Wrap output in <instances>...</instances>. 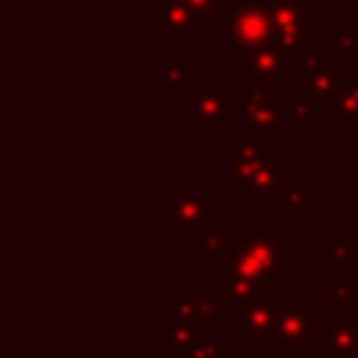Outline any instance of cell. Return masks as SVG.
Returning <instances> with one entry per match:
<instances>
[{
    "instance_id": "cell-1",
    "label": "cell",
    "mask_w": 358,
    "mask_h": 358,
    "mask_svg": "<svg viewBox=\"0 0 358 358\" xmlns=\"http://www.w3.org/2000/svg\"><path fill=\"white\" fill-rule=\"evenodd\" d=\"M294 268V249L282 243L277 232H268L263 221L252 224V232H232L229 249L215 257V282L224 291V313L257 296H266L271 285L282 282V274Z\"/></svg>"
},
{
    "instance_id": "cell-2",
    "label": "cell",
    "mask_w": 358,
    "mask_h": 358,
    "mask_svg": "<svg viewBox=\"0 0 358 358\" xmlns=\"http://www.w3.org/2000/svg\"><path fill=\"white\" fill-rule=\"evenodd\" d=\"M291 296H257L252 302H243L238 308H229L224 313L227 333L238 338L246 350H274V336L280 316L285 310Z\"/></svg>"
},
{
    "instance_id": "cell-3",
    "label": "cell",
    "mask_w": 358,
    "mask_h": 358,
    "mask_svg": "<svg viewBox=\"0 0 358 358\" xmlns=\"http://www.w3.org/2000/svg\"><path fill=\"white\" fill-rule=\"evenodd\" d=\"M218 199L204 190L201 182H179L165 199V229L171 235H193L213 224L218 215Z\"/></svg>"
},
{
    "instance_id": "cell-4",
    "label": "cell",
    "mask_w": 358,
    "mask_h": 358,
    "mask_svg": "<svg viewBox=\"0 0 358 358\" xmlns=\"http://www.w3.org/2000/svg\"><path fill=\"white\" fill-rule=\"evenodd\" d=\"M327 350V324L319 322L316 308L305 296H291L274 336V350Z\"/></svg>"
},
{
    "instance_id": "cell-5",
    "label": "cell",
    "mask_w": 358,
    "mask_h": 358,
    "mask_svg": "<svg viewBox=\"0 0 358 358\" xmlns=\"http://www.w3.org/2000/svg\"><path fill=\"white\" fill-rule=\"evenodd\" d=\"M227 11H229V42H227L229 56H243L260 45L274 42V22L266 3L238 0L229 3Z\"/></svg>"
},
{
    "instance_id": "cell-6",
    "label": "cell",
    "mask_w": 358,
    "mask_h": 358,
    "mask_svg": "<svg viewBox=\"0 0 358 358\" xmlns=\"http://www.w3.org/2000/svg\"><path fill=\"white\" fill-rule=\"evenodd\" d=\"M190 131L196 134L229 131V84L227 81H193Z\"/></svg>"
},
{
    "instance_id": "cell-7",
    "label": "cell",
    "mask_w": 358,
    "mask_h": 358,
    "mask_svg": "<svg viewBox=\"0 0 358 358\" xmlns=\"http://www.w3.org/2000/svg\"><path fill=\"white\" fill-rule=\"evenodd\" d=\"M291 70L285 64V56L280 50L277 42L260 45L249 53L241 56V90L252 92V90H263L271 81H291Z\"/></svg>"
},
{
    "instance_id": "cell-8",
    "label": "cell",
    "mask_w": 358,
    "mask_h": 358,
    "mask_svg": "<svg viewBox=\"0 0 358 358\" xmlns=\"http://www.w3.org/2000/svg\"><path fill=\"white\" fill-rule=\"evenodd\" d=\"M302 81H305V95H308L316 106L330 109V106L336 103V98L341 95L344 84H347V73H344L341 64L336 67L330 56L316 53V56H310V59L305 62V67H302Z\"/></svg>"
},
{
    "instance_id": "cell-9",
    "label": "cell",
    "mask_w": 358,
    "mask_h": 358,
    "mask_svg": "<svg viewBox=\"0 0 358 358\" xmlns=\"http://www.w3.org/2000/svg\"><path fill=\"white\" fill-rule=\"evenodd\" d=\"M282 123H285V103H282V98L277 92H271L268 87L243 92V101H241V129L277 134L282 129Z\"/></svg>"
},
{
    "instance_id": "cell-10",
    "label": "cell",
    "mask_w": 358,
    "mask_h": 358,
    "mask_svg": "<svg viewBox=\"0 0 358 358\" xmlns=\"http://www.w3.org/2000/svg\"><path fill=\"white\" fill-rule=\"evenodd\" d=\"M288 168H282V159L280 157H263L246 176H243V182L238 185L241 187V193L246 196V199H252V204L257 207V210H263L266 204H268V199L271 196H277L280 193V187H282V182L288 179Z\"/></svg>"
},
{
    "instance_id": "cell-11",
    "label": "cell",
    "mask_w": 358,
    "mask_h": 358,
    "mask_svg": "<svg viewBox=\"0 0 358 358\" xmlns=\"http://www.w3.org/2000/svg\"><path fill=\"white\" fill-rule=\"evenodd\" d=\"M227 176L241 185L243 176L266 157V131H252V129H241V131H229V145H227Z\"/></svg>"
},
{
    "instance_id": "cell-12",
    "label": "cell",
    "mask_w": 358,
    "mask_h": 358,
    "mask_svg": "<svg viewBox=\"0 0 358 358\" xmlns=\"http://www.w3.org/2000/svg\"><path fill=\"white\" fill-rule=\"evenodd\" d=\"M204 31V14L185 0H165V42H190L193 34Z\"/></svg>"
},
{
    "instance_id": "cell-13",
    "label": "cell",
    "mask_w": 358,
    "mask_h": 358,
    "mask_svg": "<svg viewBox=\"0 0 358 358\" xmlns=\"http://www.w3.org/2000/svg\"><path fill=\"white\" fill-rule=\"evenodd\" d=\"M333 294L330 310L333 316H358V260L333 268Z\"/></svg>"
},
{
    "instance_id": "cell-14",
    "label": "cell",
    "mask_w": 358,
    "mask_h": 358,
    "mask_svg": "<svg viewBox=\"0 0 358 358\" xmlns=\"http://www.w3.org/2000/svg\"><path fill=\"white\" fill-rule=\"evenodd\" d=\"M327 355L358 358V316H333L327 322Z\"/></svg>"
},
{
    "instance_id": "cell-15",
    "label": "cell",
    "mask_w": 358,
    "mask_h": 358,
    "mask_svg": "<svg viewBox=\"0 0 358 358\" xmlns=\"http://www.w3.org/2000/svg\"><path fill=\"white\" fill-rule=\"evenodd\" d=\"M196 302V316L199 322L210 324V322H221L224 319V291L218 288V282H193L187 291Z\"/></svg>"
},
{
    "instance_id": "cell-16",
    "label": "cell",
    "mask_w": 358,
    "mask_h": 358,
    "mask_svg": "<svg viewBox=\"0 0 358 358\" xmlns=\"http://www.w3.org/2000/svg\"><path fill=\"white\" fill-rule=\"evenodd\" d=\"M229 241H232L229 221H221V218H215L213 224H207L204 229H199V232L190 235V246L193 249H201L210 257H218L221 252H227L229 249Z\"/></svg>"
},
{
    "instance_id": "cell-17",
    "label": "cell",
    "mask_w": 358,
    "mask_h": 358,
    "mask_svg": "<svg viewBox=\"0 0 358 358\" xmlns=\"http://www.w3.org/2000/svg\"><path fill=\"white\" fill-rule=\"evenodd\" d=\"M201 338H204V322H199V319H182V322L165 324V344H168L165 350L190 352Z\"/></svg>"
},
{
    "instance_id": "cell-18",
    "label": "cell",
    "mask_w": 358,
    "mask_h": 358,
    "mask_svg": "<svg viewBox=\"0 0 358 358\" xmlns=\"http://www.w3.org/2000/svg\"><path fill=\"white\" fill-rule=\"evenodd\" d=\"M190 56L185 53H168L165 56V92L168 95H190Z\"/></svg>"
},
{
    "instance_id": "cell-19",
    "label": "cell",
    "mask_w": 358,
    "mask_h": 358,
    "mask_svg": "<svg viewBox=\"0 0 358 358\" xmlns=\"http://www.w3.org/2000/svg\"><path fill=\"white\" fill-rule=\"evenodd\" d=\"M327 112L336 123H341L344 131H355V123H358V81H347L341 95L336 98V103Z\"/></svg>"
},
{
    "instance_id": "cell-20",
    "label": "cell",
    "mask_w": 358,
    "mask_h": 358,
    "mask_svg": "<svg viewBox=\"0 0 358 358\" xmlns=\"http://www.w3.org/2000/svg\"><path fill=\"white\" fill-rule=\"evenodd\" d=\"M319 109L308 95H299V98H291V103H285V123H291V129L296 134H302L316 117H319Z\"/></svg>"
},
{
    "instance_id": "cell-21",
    "label": "cell",
    "mask_w": 358,
    "mask_h": 358,
    "mask_svg": "<svg viewBox=\"0 0 358 358\" xmlns=\"http://www.w3.org/2000/svg\"><path fill=\"white\" fill-rule=\"evenodd\" d=\"M352 252H355V235H350V232H338V235L330 238L327 246H319V249H316V255H319L322 260H330L333 268H336V266H344V263H350V260H355Z\"/></svg>"
},
{
    "instance_id": "cell-22",
    "label": "cell",
    "mask_w": 358,
    "mask_h": 358,
    "mask_svg": "<svg viewBox=\"0 0 358 358\" xmlns=\"http://www.w3.org/2000/svg\"><path fill=\"white\" fill-rule=\"evenodd\" d=\"M277 199H280L285 207H296V210H316V207H319V196H316V193L302 190V187L296 185L294 171H291V173H288V179L282 182V187H280Z\"/></svg>"
},
{
    "instance_id": "cell-23",
    "label": "cell",
    "mask_w": 358,
    "mask_h": 358,
    "mask_svg": "<svg viewBox=\"0 0 358 358\" xmlns=\"http://www.w3.org/2000/svg\"><path fill=\"white\" fill-rule=\"evenodd\" d=\"M229 333H224V336H204L190 352H187V358H229Z\"/></svg>"
},
{
    "instance_id": "cell-24",
    "label": "cell",
    "mask_w": 358,
    "mask_h": 358,
    "mask_svg": "<svg viewBox=\"0 0 358 358\" xmlns=\"http://www.w3.org/2000/svg\"><path fill=\"white\" fill-rule=\"evenodd\" d=\"M165 313H168V322H182V319H199L196 316V302L193 296H168L165 302Z\"/></svg>"
},
{
    "instance_id": "cell-25",
    "label": "cell",
    "mask_w": 358,
    "mask_h": 358,
    "mask_svg": "<svg viewBox=\"0 0 358 358\" xmlns=\"http://www.w3.org/2000/svg\"><path fill=\"white\" fill-rule=\"evenodd\" d=\"M327 42H330V56H347L350 50L358 48V36L350 31H341V28H333Z\"/></svg>"
},
{
    "instance_id": "cell-26",
    "label": "cell",
    "mask_w": 358,
    "mask_h": 358,
    "mask_svg": "<svg viewBox=\"0 0 358 358\" xmlns=\"http://www.w3.org/2000/svg\"><path fill=\"white\" fill-rule=\"evenodd\" d=\"M187 6H193L196 11H201V14H215V11H221V8H229V0H185Z\"/></svg>"
},
{
    "instance_id": "cell-27",
    "label": "cell",
    "mask_w": 358,
    "mask_h": 358,
    "mask_svg": "<svg viewBox=\"0 0 358 358\" xmlns=\"http://www.w3.org/2000/svg\"><path fill=\"white\" fill-rule=\"evenodd\" d=\"M341 67L347 73V81H358V48L350 50L347 56H341Z\"/></svg>"
},
{
    "instance_id": "cell-28",
    "label": "cell",
    "mask_w": 358,
    "mask_h": 358,
    "mask_svg": "<svg viewBox=\"0 0 358 358\" xmlns=\"http://www.w3.org/2000/svg\"><path fill=\"white\" fill-rule=\"evenodd\" d=\"M165 358H187V352H179V350H165Z\"/></svg>"
},
{
    "instance_id": "cell-29",
    "label": "cell",
    "mask_w": 358,
    "mask_h": 358,
    "mask_svg": "<svg viewBox=\"0 0 358 358\" xmlns=\"http://www.w3.org/2000/svg\"><path fill=\"white\" fill-rule=\"evenodd\" d=\"M316 3H319V6H327V3H333V0H316Z\"/></svg>"
}]
</instances>
